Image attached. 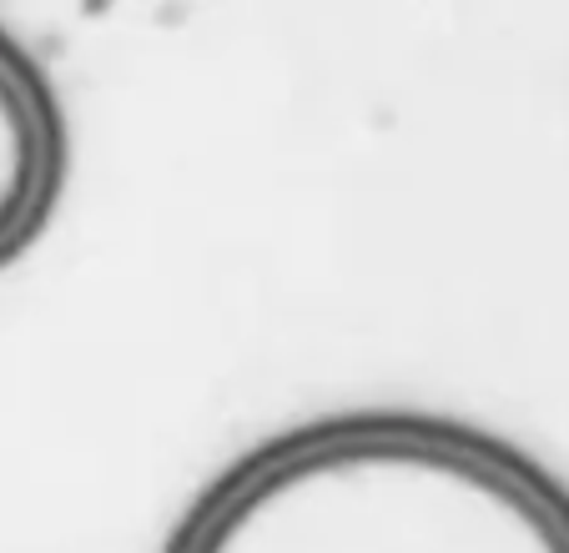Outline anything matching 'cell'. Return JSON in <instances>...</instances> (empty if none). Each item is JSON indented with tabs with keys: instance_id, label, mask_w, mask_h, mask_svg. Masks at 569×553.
I'll use <instances>...</instances> for the list:
<instances>
[{
	"instance_id": "6da1fadb",
	"label": "cell",
	"mask_w": 569,
	"mask_h": 553,
	"mask_svg": "<svg viewBox=\"0 0 569 553\" xmlns=\"http://www.w3.org/2000/svg\"><path fill=\"white\" fill-rule=\"evenodd\" d=\"M51 187V141L16 71L0 61V252L31 227Z\"/></svg>"
}]
</instances>
